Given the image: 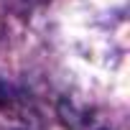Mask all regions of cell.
Here are the masks:
<instances>
[{
    "instance_id": "6da1fadb",
    "label": "cell",
    "mask_w": 130,
    "mask_h": 130,
    "mask_svg": "<svg viewBox=\"0 0 130 130\" xmlns=\"http://www.w3.org/2000/svg\"><path fill=\"white\" fill-rule=\"evenodd\" d=\"M59 120L67 130H112V125H107L97 112L79 107L74 102H67V100L59 105Z\"/></svg>"
},
{
    "instance_id": "7a4b0ae2",
    "label": "cell",
    "mask_w": 130,
    "mask_h": 130,
    "mask_svg": "<svg viewBox=\"0 0 130 130\" xmlns=\"http://www.w3.org/2000/svg\"><path fill=\"white\" fill-rule=\"evenodd\" d=\"M10 102H13V92H10V87L3 79H0V110H8Z\"/></svg>"
}]
</instances>
